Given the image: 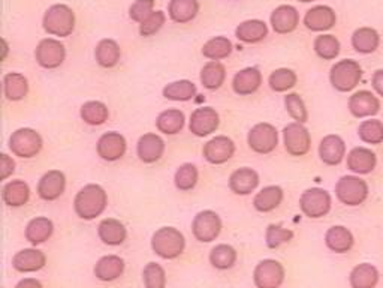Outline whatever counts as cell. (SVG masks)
Returning a JSON list of instances; mask_svg holds the SVG:
<instances>
[{"mask_svg": "<svg viewBox=\"0 0 383 288\" xmlns=\"http://www.w3.org/2000/svg\"><path fill=\"white\" fill-rule=\"evenodd\" d=\"M108 205V195L105 190L102 188L100 185H85L84 188H81L75 200H73V209L75 213L84 221H92L96 220L98 216L105 212Z\"/></svg>", "mask_w": 383, "mask_h": 288, "instance_id": "cell-1", "label": "cell"}, {"mask_svg": "<svg viewBox=\"0 0 383 288\" xmlns=\"http://www.w3.org/2000/svg\"><path fill=\"white\" fill-rule=\"evenodd\" d=\"M186 248V240L180 230L174 227H162L152 237V250L165 260L180 257Z\"/></svg>", "mask_w": 383, "mask_h": 288, "instance_id": "cell-2", "label": "cell"}, {"mask_svg": "<svg viewBox=\"0 0 383 288\" xmlns=\"http://www.w3.org/2000/svg\"><path fill=\"white\" fill-rule=\"evenodd\" d=\"M42 26L48 35L66 38L75 29V14L66 5H53L43 14Z\"/></svg>", "mask_w": 383, "mask_h": 288, "instance_id": "cell-3", "label": "cell"}, {"mask_svg": "<svg viewBox=\"0 0 383 288\" xmlns=\"http://www.w3.org/2000/svg\"><path fill=\"white\" fill-rule=\"evenodd\" d=\"M362 78V68L357 61L345 59L337 62L330 72V81L338 92H352Z\"/></svg>", "mask_w": 383, "mask_h": 288, "instance_id": "cell-4", "label": "cell"}, {"mask_svg": "<svg viewBox=\"0 0 383 288\" xmlns=\"http://www.w3.org/2000/svg\"><path fill=\"white\" fill-rule=\"evenodd\" d=\"M43 146L42 137L32 128H20L9 137V150L24 160L35 158Z\"/></svg>", "mask_w": 383, "mask_h": 288, "instance_id": "cell-5", "label": "cell"}, {"mask_svg": "<svg viewBox=\"0 0 383 288\" xmlns=\"http://www.w3.org/2000/svg\"><path fill=\"white\" fill-rule=\"evenodd\" d=\"M368 185L358 176H343L335 185V197L340 203L355 207L368 198Z\"/></svg>", "mask_w": 383, "mask_h": 288, "instance_id": "cell-6", "label": "cell"}, {"mask_svg": "<svg viewBox=\"0 0 383 288\" xmlns=\"http://www.w3.org/2000/svg\"><path fill=\"white\" fill-rule=\"evenodd\" d=\"M332 200L328 191L322 188H310L303 192L300 198L301 212L312 220H319L327 216L331 210Z\"/></svg>", "mask_w": 383, "mask_h": 288, "instance_id": "cell-7", "label": "cell"}, {"mask_svg": "<svg viewBox=\"0 0 383 288\" xmlns=\"http://www.w3.org/2000/svg\"><path fill=\"white\" fill-rule=\"evenodd\" d=\"M247 144L255 153L268 155L278 146V133L271 123H258L248 131Z\"/></svg>", "mask_w": 383, "mask_h": 288, "instance_id": "cell-8", "label": "cell"}, {"mask_svg": "<svg viewBox=\"0 0 383 288\" xmlns=\"http://www.w3.org/2000/svg\"><path fill=\"white\" fill-rule=\"evenodd\" d=\"M220 232H222V220L213 210L199 212L192 222V233L202 243L216 240L220 236Z\"/></svg>", "mask_w": 383, "mask_h": 288, "instance_id": "cell-9", "label": "cell"}, {"mask_svg": "<svg viewBox=\"0 0 383 288\" xmlns=\"http://www.w3.org/2000/svg\"><path fill=\"white\" fill-rule=\"evenodd\" d=\"M283 144L289 155L304 156L312 148V137L303 123L293 122L283 129Z\"/></svg>", "mask_w": 383, "mask_h": 288, "instance_id": "cell-10", "label": "cell"}, {"mask_svg": "<svg viewBox=\"0 0 383 288\" xmlns=\"http://www.w3.org/2000/svg\"><path fill=\"white\" fill-rule=\"evenodd\" d=\"M36 62L43 69H56L66 59V50L61 41L47 38L42 39L35 51Z\"/></svg>", "mask_w": 383, "mask_h": 288, "instance_id": "cell-11", "label": "cell"}, {"mask_svg": "<svg viewBox=\"0 0 383 288\" xmlns=\"http://www.w3.org/2000/svg\"><path fill=\"white\" fill-rule=\"evenodd\" d=\"M285 267L277 260H262L253 272L256 288H280L285 281Z\"/></svg>", "mask_w": 383, "mask_h": 288, "instance_id": "cell-12", "label": "cell"}, {"mask_svg": "<svg viewBox=\"0 0 383 288\" xmlns=\"http://www.w3.org/2000/svg\"><path fill=\"white\" fill-rule=\"evenodd\" d=\"M220 125L219 113L211 107H201L192 113L189 120L190 133L196 137H207L217 131Z\"/></svg>", "mask_w": 383, "mask_h": 288, "instance_id": "cell-13", "label": "cell"}, {"mask_svg": "<svg viewBox=\"0 0 383 288\" xmlns=\"http://www.w3.org/2000/svg\"><path fill=\"white\" fill-rule=\"evenodd\" d=\"M235 153V143L226 135H217L204 144L202 155L213 165L228 163Z\"/></svg>", "mask_w": 383, "mask_h": 288, "instance_id": "cell-14", "label": "cell"}, {"mask_svg": "<svg viewBox=\"0 0 383 288\" xmlns=\"http://www.w3.org/2000/svg\"><path fill=\"white\" fill-rule=\"evenodd\" d=\"M127 149V143L126 138L115 131L105 133L104 135H100L96 144V152L104 161L114 163L119 161L125 156Z\"/></svg>", "mask_w": 383, "mask_h": 288, "instance_id": "cell-15", "label": "cell"}, {"mask_svg": "<svg viewBox=\"0 0 383 288\" xmlns=\"http://www.w3.org/2000/svg\"><path fill=\"white\" fill-rule=\"evenodd\" d=\"M349 111L357 119L373 118L380 111V101L368 91L355 92L349 98Z\"/></svg>", "mask_w": 383, "mask_h": 288, "instance_id": "cell-16", "label": "cell"}, {"mask_svg": "<svg viewBox=\"0 0 383 288\" xmlns=\"http://www.w3.org/2000/svg\"><path fill=\"white\" fill-rule=\"evenodd\" d=\"M66 190V178L61 170H50L38 182V195L46 201L61 198Z\"/></svg>", "mask_w": 383, "mask_h": 288, "instance_id": "cell-17", "label": "cell"}, {"mask_svg": "<svg viewBox=\"0 0 383 288\" xmlns=\"http://www.w3.org/2000/svg\"><path fill=\"white\" fill-rule=\"evenodd\" d=\"M320 161L327 165H338L346 156V143L340 135H327L323 137L319 144Z\"/></svg>", "mask_w": 383, "mask_h": 288, "instance_id": "cell-18", "label": "cell"}, {"mask_svg": "<svg viewBox=\"0 0 383 288\" xmlns=\"http://www.w3.org/2000/svg\"><path fill=\"white\" fill-rule=\"evenodd\" d=\"M138 158L144 164H153L159 161L165 153V141L157 134H144L137 144Z\"/></svg>", "mask_w": 383, "mask_h": 288, "instance_id": "cell-19", "label": "cell"}, {"mask_svg": "<svg viewBox=\"0 0 383 288\" xmlns=\"http://www.w3.org/2000/svg\"><path fill=\"white\" fill-rule=\"evenodd\" d=\"M335 21H337V17H335L334 9L325 5H319V6L308 9L304 17L305 27L312 32L330 31V29L334 27Z\"/></svg>", "mask_w": 383, "mask_h": 288, "instance_id": "cell-20", "label": "cell"}, {"mask_svg": "<svg viewBox=\"0 0 383 288\" xmlns=\"http://www.w3.org/2000/svg\"><path fill=\"white\" fill-rule=\"evenodd\" d=\"M259 185V175L248 167H243L235 170L229 178V188L237 195H248L252 194Z\"/></svg>", "mask_w": 383, "mask_h": 288, "instance_id": "cell-21", "label": "cell"}, {"mask_svg": "<svg viewBox=\"0 0 383 288\" xmlns=\"http://www.w3.org/2000/svg\"><path fill=\"white\" fill-rule=\"evenodd\" d=\"M47 264V257L36 248H27L17 252L12 258V267L21 273H33Z\"/></svg>", "mask_w": 383, "mask_h": 288, "instance_id": "cell-22", "label": "cell"}, {"mask_svg": "<svg viewBox=\"0 0 383 288\" xmlns=\"http://www.w3.org/2000/svg\"><path fill=\"white\" fill-rule=\"evenodd\" d=\"M262 84V74L258 68H244L234 76L232 89L240 96L255 93Z\"/></svg>", "mask_w": 383, "mask_h": 288, "instance_id": "cell-23", "label": "cell"}, {"mask_svg": "<svg viewBox=\"0 0 383 288\" xmlns=\"http://www.w3.org/2000/svg\"><path fill=\"white\" fill-rule=\"evenodd\" d=\"M300 24V14L290 5H282L273 11L271 14V26L276 34L286 35L297 29Z\"/></svg>", "mask_w": 383, "mask_h": 288, "instance_id": "cell-24", "label": "cell"}, {"mask_svg": "<svg viewBox=\"0 0 383 288\" xmlns=\"http://www.w3.org/2000/svg\"><path fill=\"white\" fill-rule=\"evenodd\" d=\"M377 165V156L372 149L355 148L347 155V168L357 175H368Z\"/></svg>", "mask_w": 383, "mask_h": 288, "instance_id": "cell-25", "label": "cell"}, {"mask_svg": "<svg viewBox=\"0 0 383 288\" xmlns=\"http://www.w3.org/2000/svg\"><path fill=\"white\" fill-rule=\"evenodd\" d=\"M125 272V260L119 255H105L95 266V277L99 281L111 282L120 278Z\"/></svg>", "mask_w": 383, "mask_h": 288, "instance_id": "cell-26", "label": "cell"}, {"mask_svg": "<svg viewBox=\"0 0 383 288\" xmlns=\"http://www.w3.org/2000/svg\"><path fill=\"white\" fill-rule=\"evenodd\" d=\"M355 239L349 230L343 225H334L328 228L325 235V245L327 248L335 254H346L352 250Z\"/></svg>", "mask_w": 383, "mask_h": 288, "instance_id": "cell-27", "label": "cell"}, {"mask_svg": "<svg viewBox=\"0 0 383 288\" xmlns=\"http://www.w3.org/2000/svg\"><path fill=\"white\" fill-rule=\"evenodd\" d=\"M99 239L108 247H119L127 237V230L119 220L107 218L98 227Z\"/></svg>", "mask_w": 383, "mask_h": 288, "instance_id": "cell-28", "label": "cell"}, {"mask_svg": "<svg viewBox=\"0 0 383 288\" xmlns=\"http://www.w3.org/2000/svg\"><path fill=\"white\" fill-rule=\"evenodd\" d=\"M31 198V188L24 180H11L4 186L2 200L9 207H21Z\"/></svg>", "mask_w": 383, "mask_h": 288, "instance_id": "cell-29", "label": "cell"}, {"mask_svg": "<svg viewBox=\"0 0 383 288\" xmlns=\"http://www.w3.org/2000/svg\"><path fill=\"white\" fill-rule=\"evenodd\" d=\"M184 113L177 110V108H169L162 111L157 119H156V128L159 129V133L165 135H175L183 131L184 128Z\"/></svg>", "mask_w": 383, "mask_h": 288, "instance_id": "cell-30", "label": "cell"}, {"mask_svg": "<svg viewBox=\"0 0 383 288\" xmlns=\"http://www.w3.org/2000/svg\"><path fill=\"white\" fill-rule=\"evenodd\" d=\"M283 190L280 186L271 185L262 188L253 198V206L258 212L268 213L277 209L283 201Z\"/></svg>", "mask_w": 383, "mask_h": 288, "instance_id": "cell-31", "label": "cell"}, {"mask_svg": "<svg viewBox=\"0 0 383 288\" xmlns=\"http://www.w3.org/2000/svg\"><path fill=\"white\" fill-rule=\"evenodd\" d=\"M268 27L262 20H247L235 29V36L246 44H256L267 38Z\"/></svg>", "mask_w": 383, "mask_h": 288, "instance_id": "cell-32", "label": "cell"}, {"mask_svg": "<svg viewBox=\"0 0 383 288\" xmlns=\"http://www.w3.org/2000/svg\"><path fill=\"white\" fill-rule=\"evenodd\" d=\"M199 12L198 0H171L168 6L169 19L174 23L184 24L194 20Z\"/></svg>", "mask_w": 383, "mask_h": 288, "instance_id": "cell-33", "label": "cell"}, {"mask_svg": "<svg viewBox=\"0 0 383 288\" xmlns=\"http://www.w3.org/2000/svg\"><path fill=\"white\" fill-rule=\"evenodd\" d=\"M54 232L53 221L46 218V216H38L33 218L26 227V239L27 242H31L32 245H41L43 242H47Z\"/></svg>", "mask_w": 383, "mask_h": 288, "instance_id": "cell-34", "label": "cell"}, {"mask_svg": "<svg viewBox=\"0 0 383 288\" xmlns=\"http://www.w3.org/2000/svg\"><path fill=\"white\" fill-rule=\"evenodd\" d=\"M349 282L352 288H376L379 282V270L370 263L358 264L350 272Z\"/></svg>", "mask_w": 383, "mask_h": 288, "instance_id": "cell-35", "label": "cell"}, {"mask_svg": "<svg viewBox=\"0 0 383 288\" xmlns=\"http://www.w3.org/2000/svg\"><path fill=\"white\" fill-rule=\"evenodd\" d=\"M4 93L8 101L17 103L27 96L28 81L20 72H9L4 77Z\"/></svg>", "mask_w": 383, "mask_h": 288, "instance_id": "cell-36", "label": "cell"}, {"mask_svg": "<svg viewBox=\"0 0 383 288\" xmlns=\"http://www.w3.org/2000/svg\"><path fill=\"white\" fill-rule=\"evenodd\" d=\"M95 57L99 66L102 68H114L120 62L122 50L120 46L117 44L114 39H102L96 46Z\"/></svg>", "mask_w": 383, "mask_h": 288, "instance_id": "cell-37", "label": "cell"}, {"mask_svg": "<svg viewBox=\"0 0 383 288\" xmlns=\"http://www.w3.org/2000/svg\"><path fill=\"white\" fill-rule=\"evenodd\" d=\"M380 44L379 34L372 27H361L352 35V47L361 54H370Z\"/></svg>", "mask_w": 383, "mask_h": 288, "instance_id": "cell-38", "label": "cell"}, {"mask_svg": "<svg viewBox=\"0 0 383 288\" xmlns=\"http://www.w3.org/2000/svg\"><path fill=\"white\" fill-rule=\"evenodd\" d=\"M225 80H226V68L217 61L209 62L201 69V83L205 89L217 91L222 88Z\"/></svg>", "mask_w": 383, "mask_h": 288, "instance_id": "cell-39", "label": "cell"}, {"mask_svg": "<svg viewBox=\"0 0 383 288\" xmlns=\"http://www.w3.org/2000/svg\"><path fill=\"white\" fill-rule=\"evenodd\" d=\"M80 116L87 125L100 126L108 120L110 111L108 107L104 103H100V101H88V103L81 106Z\"/></svg>", "mask_w": 383, "mask_h": 288, "instance_id": "cell-40", "label": "cell"}, {"mask_svg": "<svg viewBox=\"0 0 383 288\" xmlns=\"http://www.w3.org/2000/svg\"><path fill=\"white\" fill-rule=\"evenodd\" d=\"M196 86L190 80H179L167 84L162 93L169 101H177V103H186V101L194 99L196 96Z\"/></svg>", "mask_w": 383, "mask_h": 288, "instance_id": "cell-41", "label": "cell"}, {"mask_svg": "<svg viewBox=\"0 0 383 288\" xmlns=\"http://www.w3.org/2000/svg\"><path fill=\"white\" fill-rule=\"evenodd\" d=\"M210 263L217 270H228L237 263V251L231 245H217L210 252Z\"/></svg>", "mask_w": 383, "mask_h": 288, "instance_id": "cell-42", "label": "cell"}, {"mask_svg": "<svg viewBox=\"0 0 383 288\" xmlns=\"http://www.w3.org/2000/svg\"><path fill=\"white\" fill-rule=\"evenodd\" d=\"M232 42L225 36H216L211 38L209 42H205L202 47L204 57L210 61H222L232 53Z\"/></svg>", "mask_w": 383, "mask_h": 288, "instance_id": "cell-43", "label": "cell"}, {"mask_svg": "<svg viewBox=\"0 0 383 288\" xmlns=\"http://www.w3.org/2000/svg\"><path fill=\"white\" fill-rule=\"evenodd\" d=\"M198 179H199L198 168L196 165L190 163L180 165L174 175V183L177 186V190H180L183 192L194 190L198 183Z\"/></svg>", "mask_w": 383, "mask_h": 288, "instance_id": "cell-44", "label": "cell"}, {"mask_svg": "<svg viewBox=\"0 0 383 288\" xmlns=\"http://www.w3.org/2000/svg\"><path fill=\"white\" fill-rule=\"evenodd\" d=\"M298 81V77L295 72L288 68H280L271 72V76L268 78L270 88L277 92V93H283L290 91L292 88H295V84Z\"/></svg>", "mask_w": 383, "mask_h": 288, "instance_id": "cell-45", "label": "cell"}, {"mask_svg": "<svg viewBox=\"0 0 383 288\" xmlns=\"http://www.w3.org/2000/svg\"><path fill=\"white\" fill-rule=\"evenodd\" d=\"M315 51L323 61H332L340 54V41L332 35H320L315 41Z\"/></svg>", "mask_w": 383, "mask_h": 288, "instance_id": "cell-46", "label": "cell"}, {"mask_svg": "<svg viewBox=\"0 0 383 288\" xmlns=\"http://www.w3.org/2000/svg\"><path fill=\"white\" fill-rule=\"evenodd\" d=\"M358 135L367 144H380L383 143V123L377 119L364 120L358 128Z\"/></svg>", "mask_w": 383, "mask_h": 288, "instance_id": "cell-47", "label": "cell"}, {"mask_svg": "<svg viewBox=\"0 0 383 288\" xmlns=\"http://www.w3.org/2000/svg\"><path fill=\"white\" fill-rule=\"evenodd\" d=\"M142 281L145 288H167L165 269L157 263H149L142 270Z\"/></svg>", "mask_w": 383, "mask_h": 288, "instance_id": "cell-48", "label": "cell"}, {"mask_svg": "<svg viewBox=\"0 0 383 288\" xmlns=\"http://www.w3.org/2000/svg\"><path fill=\"white\" fill-rule=\"evenodd\" d=\"M285 107L289 116L295 122L305 123L308 120V111L303 98L298 93H288L285 96Z\"/></svg>", "mask_w": 383, "mask_h": 288, "instance_id": "cell-49", "label": "cell"}, {"mask_svg": "<svg viewBox=\"0 0 383 288\" xmlns=\"http://www.w3.org/2000/svg\"><path fill=\"white\" fill-rule=\"evenodd\" d=\"M293 239V232L292 230L283 228L282 225L271 224L267 228V233H265V242H267V247L270 250H277L282 247L283 243H288Z\"/></svg>", "mask_w": 383, "mask_h": 288, "instance_id": "cell-50", "label": "cell"}, {"mask_svg": "<svg viewBox=\"0 0 383 288\" xmlns=\"http://www.w3.org/2000/svg\"><path fill=\"white\" fill-rule=\"evenodd\" d=\"M167 21V16L164 11H154L152 16L144 20L141 24H140V34L141 36H153L154 34H157L162 27H164Z\"/></svg>", "mask_w": 383, "mask_h": 288, "instance_id": "cell-51", "label": "cell"}, {"mask_svg": "<svg viewBox=\"0 0 383 288\" xmlns=\"http://www.w3.org/2000/svg\"><path fill=\"white\" fill-rule=\"evenodd\" d=\"M153 9H154V0H135L129 8V17L141 24L144 20L152 16L154 12Z\"/></svg>", "mask_w": 383, "mask_h": 288, "instance_id": "cell-52", "label": "cell"}, {"mask_svg": "<svg viewBox=\"0 0 383 288\" xmlns=\"http://www.w3.org/2000/svg\"><path fill=\"white\" fill-rule=\"evenodd\" d=\"M14 171H16V161L6 153L0 155V178L2 180H6Z\"/></svg>", "mask_w": 383, "mask_h": 288, "instance_id": "cell-53", "label": "cell"}, {"mask_svg": "<svg viewBox=\"0 0 383 288\" xmlns=\"http://www.w3.org/2000/svg\"><path fill=\"white\" fill-rule=\"evenodd\" d=\"M372 86L379 96H383V69H377L374 72L372 78Z\"/></svg>", "mask_w": 383, "mask_h": 288, "instance_id": "cell-54", "label": "cell"}, {"mask_svg": "<svg viewBox=\"0 0 383 288\" xmlns=\"http://www.w3.org/2000/svg\"><path fill=\"white\" fill-rule=\"evenodd\" d=\"M16 288H43V287H42V284H41L38 279H35V278H24V279H21V281L16 285Z\"/></svg>", "mask_w": 383, "mask_h": 288, "instance_id": "cell-55", "label": "cell"}, {"mask_svg": "<svg viewBox=\"0 0 383 288\" xmlns=\"http://www.w3.org/2000/svg\"><path fill=\"white\" fill-rule=\"evenodd\" d=\"M2 46H4V59H6V54H8V44H6V41L2 39Z\"/></svg>", "mask_w": 383, "mask_h": 288, "instance_id": "cell-56", "label": "cell"}, {"mask_svg": "<svg viewBox=\"0 0 383 288\" xmlns=\"http://www.w3.org/2000/svg\"><path fill=\"white\" fill-rule=\"evenodd\" d=\"M300 2H304V4H308V2H313V0H300Z\"/></svg>", "mask_w": 383, "mask_h": 288, "instance_id": "cell-57", "label": "cell"}]
</instances>
